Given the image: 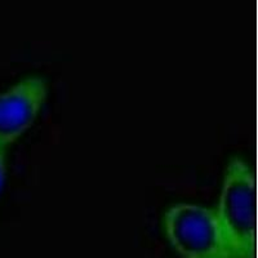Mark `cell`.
<instances>
[{
  "instance_id": "3",
  "label": "cell",
  "mask_w": 258,
  "mask_h": 258,
  "mask_svg": "<svg viewBox=\"0 0 258 258\" xmlns=\"http://www.w3.org/2000/svg\"><path fill=\"white\" fill-rule=\"evenodd\" d=\"M49 85L39 77L25 78L0 94V147L7 149L35 123L47 102Z\"/></svg>"
},
{
  "instance_id": "1",
  "label": "cell",
  "mask_w": 258,
  "mask_h": 258,
  "mask_svg": "<svg viewBox=\"0 0 258 258\" xmlns=\"http://www.w3.org/2000/svg\"><path fill=\"white\" fill-rule=\"evenodd\" d=\"M216 213L231 258H254L255 181L243 159L232 158L226 167Z\"/></svg>"
},
{
  "instance_id": "2",
  "label": "cell",
  "mask_w": 258,
  "mask_h": 258,
  "mask_svg": "<svg viewBox=\"0 0 258 258\" xmlns=\"http://www.w3.org/2000/svg\"><path fill=\"white\" fill-rule=\"evenodd\" d=\"M170 245L182 258H231L214 209L177 203L164 214Z\"/></svg>"
},
{
  "instance_id": "4",
  "label": "cell",
  "mask_w": 258,
  "mask_h": 258,
  "mask_svg": "<svg viewBox=\"0 0 258 258\" xmlns=\"http://www.w3.org/2000/svg\"><path fill=\"white\" fill-rule=\"evenodd\" d=\"M7 178V151L0 147V194Z\"/></svg>"
}]
</instances>
